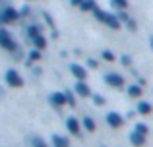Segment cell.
<instances>
[{
	"label": "cell",
	"mask_w": 153,
	"mask_h": 147,
	"mask_svg": "<svg viewBox=\"0 0 153 147\" xmlns=\"http://www.w3.org/2000/svg\"><path fill=\"white\" fill-rule=\"evenodd\" d=\"M93 14H95V18L99 19V21L101 23H105V25L107 27H111V29H120V25H122V23H120V19L116 18L114 14H111V12H105V10H93Z\"/></svg>",
	"instance_id": "6da1fadb"
},
{
	"label": "cell",
	"mask_w": 153,
	"mask_h": 147,
	"mask_svg": "<svg viewBox=\"0 0 153 147\" xmlns=\"http://www.w3.org/2000/svg\"><path fill=\"white\" fill-rule=\"evenodd\" d=\"M0 47H2L4 50H8V52H16V50H18V45H16L14 37L10 35V31L0 29Z\"/></svg>",
	"instance_id": "7a4b0ae2"
},
{
	"label": "cell",
	"mask_w": 153,
	"mask_h": 147,
	"mask_svg": "<svg viewBox=\"0 0 153 147\" xmlns=\"http://www.w3.org/2000/svg\"><path fill=\"white\" fill-rule=\"evenodd\" d=\"M18 19H19V12L12 6H6L0 12V23H2V25H10V23L18 21Z\"/></svg>",
	"instance_id": "3957f363"
},
{
	"label": "cell",
	"mask_w": 153,
	"mask_h": 147,
	"mask_svg": "<svg viewBox=\"0 0 153 147\" xmlns=\"http://www.w3.org/2000/svg\"><path fill=\"white\" fill-rule=\"evenodd\" d=\"M105 83H108V85L114 87V89H122L124 87V78L120 74H116V72H108V74H105Z\"/></svg>",
	"instance_id": "277c9868"
},
{
	"label": "cell",
	"mask_w": 153,
	"mask_h": 147,
	"mask_svg": "<svg viewBox=\"0 0 153 147\" xmlns=\"http://www.w3.org/2000/svg\"><path fill=\"white\" fill-rule=\"evenodd\" d=\"M6 83L10 87H22L23 85V78L19 75L18 70H14V68H10L6 72Z\"/></svg>",
	"instance_id": "5b68a950"
},
{
	"label": "cell",
	"mask_w": 153,
	"mask_h": 147,
	"mask_svg": "<svg viewBox=\"0 0 153 147\" xmlns=\"http://www.w3.org/2000/svg\"><path fill=\"white\" fill-rule=\"evenodd\" d=\"M74 93L78 97H91V87L89 83H85V79H76L74 83Z\"/></svg>",
	"instance_id": "8992f818"
},
{
	"label": "cell",
	"mask_w": 153,
	"mask_h": 147,
	"mask_svg": "<svg viewBox=\"0 0 153 147\" xmlns=\"http://www.w3.org/2000/svg\"><path fill=\"white\" fill-rule=\"evenodd\" d=\"M105 120H107V124L111 126V128H114V130L122 128V124H124V118L120 116L118 112H114V110H112V112H108V114H107V118H105Z\"/></svg>",
	"instance_id": "52a82bcc"
},
{
	"label": "cell",
	"mask_w": 153,
	"mask_h": 147,
	"mask_svg": "<svg viewBox=\"0 0 153 147\" xmlns=\"http://www.w3.org/2000/svg\"><path fill=\"white\" fill-rule=\"evenodd\" d=\"M66 128H68V132L72 134V136H79L82 134V122L78 120V118H68L66 120Z\"/></svg>",
	"instance_id": "ba28073f"
},
{
	"label": "cell",
	"mask_w": 153,
	"mask_h": 147,
	"mask_svg": "<svg viewBox=\"0 0 153 147\" xmlns=\"http://www.w3.org/2000/svg\"><path fill=\"white\" fill-rule=\"evenodd\" d=\"M51 105L54 106V109H62L64 105H66V97H64V93H58V91H54V93L51 95Z\"/></svg>",
	"instance_id": "9c48e42d"
},
{
	"label": "cell",
	"mask_w": 153,
	"mask_h": 147,
	"mask_svg": "<svg viewBox=\"0 0 153 147\" xmlns=\"http://www.w3.org/2000/svg\"><path fill=\"white\" fill-rule=\"evenodd\" d=\"M70 74L74 75L76 79H85L87 78V68H83V66H79V64H72L70 66Z\"/></svg>",
	"instance_id": "30bf717a"
},
{
	"label": "cell",
	"mask_w": 153,
	"mask_h": 147,
	"mask_svg": "<svg viewBox=\"0 0 153 147\" xmlns=\"http://www.w3.org/2000/svg\"><path fill=\"white\" fill-rule=\"evenodd\" d=\"M136 110H138V114H142V116H149V114H153L151 103H146V101H140L138 106H136Z\"/></svg>",
	"instance_id": "8fae6325"
},
{
	"label": "cell",
	"mask_w": 153,
	"mask_h": 147,
	"mask_svg": "<svg viewBox=\"0 0 153 147\" xmlns=\"http://www.w3.org/2000/svg\"><path fill=\"white\" fill-rule=\"evenodd\" d=\"M130 141H132V145H134V147H142V145H146V136L134 130V132L130 134Z\"/></svg>",
	"instance_id": "7c38bea8"
},
{
	"label": "cell",
	"mask_w": 153,
	"mask_h": 147,
	"mask_svg": "<svg viewBox=\"0 0 153 147\" xmlns=\"http://www.w3.org/2000/svg\"><path fill=\"white\" fill-rule=\"evenodd\" d=\"M142 93H143V89H142L140 83H132V85L128 87V97H130V99H140Z\"/></svg>",
	"instance_id": "4fadbf2b"
},
{
	"label": "cell",
	"mask_w": 153,
	"mask_h": 147,
	"mask_svg": "<svg viewBox=\"0 0 153 147\" xmlns=\"http://www.w3.org/2000/svg\"><path fill=\"white\" fill-rule=\"evenodd\" d=\"M52 145H54V147H70V140H68L66 136H58V134H54V136H52Z\"/></svg>",
	"instance_id": "5bb4252c"
},
{
	"label": "cell",
	"mask_w": 153,
	"mask_h": 147,
	"mask_svg": "<svg viewBox=\"0 0 153 147\" xmlns=\"http://www.w3.org/2000/svg\"><path fill=\"white\" fill-rule=\"evenodd\" d=\"M79 10H83V12H93V10H97V0H82Z\"/></svg>",
	"instance_id": "9a60e30c"
},
{
	"label": "cell",
	"mask_w": 153,
	"mask_h": 147,
	"mask_svg": "<svg viewBox=\"0 0 153 147\" xmlns=\"http://www.w3.org/2000/svg\"><path fill=\"white\" fill-rule=\"evenodd\" d=\"M82 126H83V130H87V132H95V130H97V124H95V120H93V118H89V116H83Z\"/></svg>",
	"instance_id": "2e32d148"
},
{
	"label": "cell",
	"mask_w": 153,
	"mask_h": 147,
	"mask_svg": "<svg viewBox=\"0 0 153 147\" xmlns=\"http://www.w3.org/2000/svg\"><path fill=\"white\" fill-rule=\"evenodd\" d=\"M29 143H31V147H49L47 141H45V137H41V136H31Z\"/></svg>",
	"instance_id": "e0dca14e"
},
{
	"label": "cell",
	"mask_w": 153,
	"mask_h": 147,
	"mask_svg": "<svg viewBox=\"0 0 153 147\" xmlns=\"http://www.w3.org/2000/svg\"><path fill=\"white\" fill-rule=\"evenodd\" d=\"M33 45H35V49H39V50H45L47 49V39H45V35H37V37L33 39Z\"/></svg>",
	"instance_id": "ac0fdd59"
},
{
	"label": "cell",
	"mask_w": 153,
	"mask_h": 147,
	"mask_svg": "<svg viewBox=\"0 0 153 147\" xmlns=\"http://www.w3.org/2000/svg\"><path fill=\"white\" fill-rule=\"evenodd\" d=\"M43 58V52L39 49H33L29 54H27V64H31V62H39Z\"/></svg>",
	"instance_id": "d6986e66"
},
{
	"label": "cell",
	"mask_w": 153,
	"mask_h": 147,
	"mask_svg": "<svg viewBox=\"0 0 153 147\" xmlns=\"http://www.w3.org/2000/svg\"><path fill=\"white\" fill-rule=\"evenodd\" d=\"M25 33H27V37L33 41L37 35H41V27H37V25H27V29H25Z\"/></svg>",
	"instance_id": "ffe728a7"
},
{
	"label": "cell",
	"mask_w": 153,
	"mask_h": 147,
	"mask_svg": "<svg viewBox=\"0 0 153 147\" xmlns=\"http://www.w3.org/2000/svg\"><path fill=\"white\" fill-rule=\"evenodd\" d=\"M111 6L114 10H128V0H111Z\"/></svg>",
	"instance_id": "44dd1931"
},
{
	"label": "cell",
	"mask_w": 153,
	"mask_h": 147,
	"mask_svg": "<svg viewBox=\"0 0 153 147\" xmlns=\"http://www.w3.org/2000/svg\"><path fill=\"white\" fill-rule=\"evenodd\" d=\"M134 130H136V132H140V134H143V136H147V132H149V128H147L143 122H138V124L134 126Z\"/></svg>",
	"instance_id": "7402d4cb"
},
{
	"label": "cell",
	"mask_w": 153,
	"mask_h": 147,
	"mask_svg": "<svg viewBox=\"0 0 153 147\" xmlns=\"http://www.w3.org/2000/svg\"><path fill=\"white\" fill-rule=\"evenodd\" d=\"M64 97H66V105L76 106V99H74V93H72V91H64Z\"/></svg>",
	"instance_id": "603a6c76"
},
{
	"label": "cell",
	"mask_w": 153,
	"mask_h": 147,
	"mask_svg": "<svg viewBox=\"0 0 153 147\" xmlns=\"http://www.w3.org/2000/svg\"><path fill=\"white\" fill-rule=\"evenodd\" d=\"M101 58H103V60H107V62H114V54H112L111 50H103Z\"/></svg>",
	"instance_id": "cb8c5ba5"
},
{
	"label": "cell",
	"mask_w": 153,
	"mask_h": 147,
	"mask_svg": "<svg viewBox=\"0 0 153 147\" xmlns=\"http://www.w3.org/2000/svg\"><path fill=\"white\" fill-rule=\"evenodd\" d=\"M124 23H126V27H128V29L132 31V33H134V31L138 29V25H136V19H132V18H128V19H126Z\"/></svg>",
	"instance_id": "d4e9b609"
},
{
	"label": "cell",
	"mask_w": 153,
	"mask_h": 147,
	"mask_svg": "<svg viewBox=\"0 0 153 147\" xmlns=\"http://www.w3.org/2000/svg\"><path fill=\"white\" fill-rule=\"evenodd\" d=\"M91 99H93V103H95L97 106H103V105H105V99H103V95H93V93H91Z\"/></svg>",
	"instance_id": "484cf974"
},
{
	"label": "cell",
	"mask_w": 153,
	"mask_h": 147,
	"mask_svg": "<svg viewBox=\"0 0 153 147\" xmlns=\"http://www.w3.org/2000/svg\"><path fill=\"white\" fill-rule=\"evenodd\" d=\"M120 62H122L126 68H132V58L128 56V54H124V56H120Z\"/></svg>",
	"instance_id": "4316f807"
},
{
	"label": "cell",
	"mask_w": 153,
	"mask_h": 147,
	"mask_svg": "<svg viewBox=\"0 0 153 147\" xmlns=\"http://www.w3.org/2000/svg\"><path fill=\"white\" fill-rule=\"evenodd\" d=\"M116 18L120 19V23H124L128 19V14H126V10H118V16H116Z\"/></svg>",
	"instance_id": "83f0119b"
},
{
	"label": "cell",
	"mask_w": 153,
	"mask_h": 147,
	"mask_svg": "<svg viewBox=\"0 0 153 147\" xmlns=\"http://www.w3.org/2000/svg\"><path fill=\"white\" fill-rule=\"evenodd\" d=\"M87 66L89 68H97V60L95 58H87Z\"/></svg>",
	"instance_id": "f1b7e54d"
},
{
	"label": "cell",
	"mask_w": 153,
	"mask_h": 147,
	"mask_svg": "<svg viewBox=\"0 0 153 147\" xmlns=\"http://www.w3.org/2000/svg\"><path fill=\"white\" fill-rule=\"evenodd\" d=\"M70 4H72V6H76V8H79V4H82V0H70Z\"/></svg>",
	"instance_id": "f546056e"
},
{
	"label": "cell",
	"mask_w": 153,
	"mask_h": 147,
	"mask_svg": "<svg viewBox=\"0 0 153 147\" xmlns=\"http://www.w3.org/2000/svg\"><path fill=\"white\" fill-rule=\"evenodd\" d=\"M149 47H151V49H153V35H151V37H149Z\"/></svg>",
	"instance_id": "4dcf8cb0"
}]
</instances>
